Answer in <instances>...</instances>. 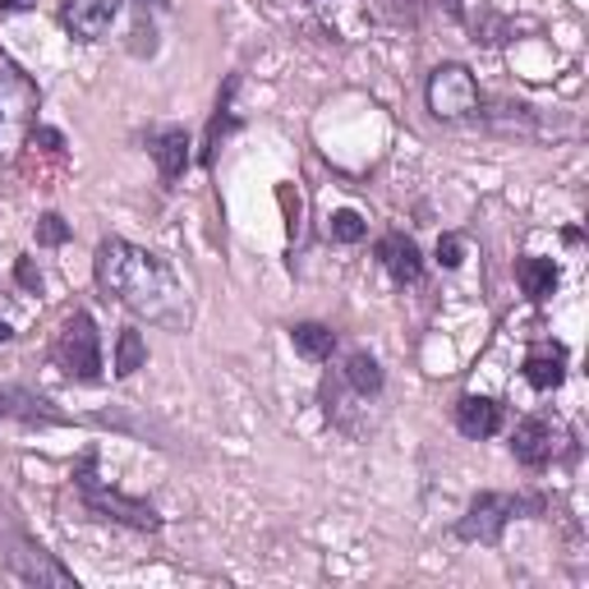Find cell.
Returning <instances> with one entry per match:
<instances>
[{
	"instance_id": "obj_1",
	"label": "cell",
	"mask_w": 589,
	"mask_h": 589,
	"mask_svg": "<svg viewBox=\"0 0 589 589\" xmlns=\"http://www.w3.org/2000/svg\"><path fill=\"white\" fill-rule=\"evenodd\" d=\"M93 277L107 300L124 304L147 323L184 327V318H189V304H184L176 272L157 254H147V249H139L130 240H101L97 259H93Z\"/></svg>"
},
{
	"instance_id": "obj_2",
	"label": "cell",
	"mask_w": 589,
	"mask_h": 589,
	"mask_svg": "<svg viewBox=\"0 0 589 589\" xmlns=\"http://www.w3.org/2000/svg\"><path fill=\"white\" fill-rule=\"evenodd\" d=\"M74 493L97 520L124 525V530H139V534H157L161 530V516L147 507V502H139V497L120 493V489H111V483L97 479V456L93 452H83V460L74 466Z\"/></svg>"
},
{
	"instance_id": "obj_3",
	"label": "cell",
	"mask_w": 589,
	"mask_h": 589,
	"mask_svg": "<svg viewBox=\"0 0 589 589\" xmlns=\"http://www.w3.org/2000/svg\"><path fill=\"white\" fill-rule=\"evenodd\" d=\"M525 512H543V502L539 497H516V493H479L470 507H466V516H460V525H456V534L466 539V543H497L502 539V530L516 520V516H525Z\"/></svg>"
},
{
	"instance_id": "obj_4",
	"label": "cell",
	"mask_w": 589,
	"mask_h": 589,
	"mask_svg": "<svg viewBox=\"0 0 589 589\" xmlns=\"http://www.w3.org/2000/svg\"><path fill=\"white\" fill-rule=\"evenodd\" d=\"M33 116H37V88L24 70L0 60V153H14L33 134Z\"/></svg>"
},
{
	"instance_id": "obj_5",
	"label": "cell",
	"mask_w": 589,
	"mask_h": 589,
	"mask_svg": "<svg viewBox=\"0 0 589 589\" xmlns=\"http://www.w3.org/2000/svg\"><path fill=\"white\" fill-rule=\"evenodd\" d=\"M56 364L65 369L74 383H97V377H101V336H97L93 313L74 309L65 318L60 341H56Z\"/></svg>"
},
{
	"instance_id": "obj_6",
	"label": "cell",
	"mask_w": 589,
	"mask_h": 589,
	"mask_svg": "<svg viewBox=\"0 0 589 589\" xmlns=\"http://www.w3.org/2000/svg\"><path fill=\"white\" fill-rule=\"evenodd\" d=\"M429 111L437 120H460L479 111V83L466 65H437L429 74Z\"/></svg>"
},
{
	"instance_id": "obj_7",
	"label": "cell",
	"mask_w": 589,
	"mask_h": 589,
	"mask_svg": "<svg viewBox=\"0 0 589 589\" xmlns=\"http://www.w3.org/2000/svg\"><path fill=\"white\" fill-rule=\"evenodd\" d=\"M116 14H120V0H65V5H60V24L79 41H101L111 33Z\"/></svg>"
},
{
	"instance_id": "obj_8",
	"label": "cell",
	"mask_w": 589,
	"mask_h": 589,
	"mask_svg": "<svg viewBox=\"0 0 589 589\" xmlns=\"http://www.w3.org/2000/svg\"><path fill=\"white\" fill-rule=\"evenodd\" d=\"M512 452H516V460L525 470H543L553 460V452H557V429L543 414L520 419L516 433H512Z\"/></svg>"
},
{
	"instance_id": "obj_9",
	"label": "cell",
	"mask_w": 589,
	"mask_h": 589,
	"mask_svg": "<svg viewBox=\"0 0 589 589\" xmlns=\"http://www.w3.org/2000/svg\"><path fill=\"white\" fill-rule=\"evenodd\" d=\"M377 259H383V267L392 272V281L401 286H414L419 277H424V259H419V244L410 236H401V230H392V236L377 240Z\"/></svg>"
},
{
	"instance_id": "obj_10",
	"label": "cell",
	"mask_w": 589,
	"mask_h": 589,
	"mask_svg": "<svg viewBox=\"0 0 589 589\" xmlns=\"http://www.w3.org/2000/svg\"><path fill=\"white\" fill-rule=\"evenodd\" d=\"M189 147H194V143H189V134L180 130V124H171V130H157L153 139H147V153H153V161H157V171H161L166 184H176L184 176Z\"/></svg>"
},
{
	"instance_id": "obj_11",
	"label": "cell",
	"mask_w": 589,
	"mask_h": 589,
	"mask_svg": "<svg viewBox=\"0 0 589 589\" xmlns=\"http://www.w3.org/2000/svg\"><path fill=\"white\" fill-rule=\"evenodd\" d=\"M456 429L466 437H493L502 429V406L489 401V396H460L456 401Z\"/></svg>"
},
{
	"instance_id": "obj_12",
	"label": "cell",
	"mask_w": 589,
	"mask_h": 589,
	"mask_svg": "<svg viewBox=\"0 0 589 589\" xmlns=\"http://www.w3.org/2000/svg\"><path fill=\"white\" fill-rule=\"evenodd\" d=\"M562 377H566V350L562 346H534L530 354H525V383H530L534 392H553L562 387Z\"/></svg>"
},
{
	"instance_id": "obj_13",
	"label": "cell",
	"mask_w": 589,
	"mask_h": 589,
	"mask_svg": "<svg viewBox=\"0 0 589 589\" xmlns=\"http://www.w3.org/2000/svg\"><path fill=\"white\" fill-rule=\"evenodd\" d=\"M14 572L24 576V580H33V585H60V589H74L79 580H74V572H65L51 553H41V549H33V543H24V553H14Z\"/></svg>"
},
{
	"instance_id": "obj_14",
	"label": "cell",
	"mask_w": 589,
	"mask_h": 589,
	"mask_svg": "<svg viewBox=\"0 0 589 589\" xmlns=\"http://www.w3.org/2000/svg\"><path fill=\"white\" fill-rule=\"evenodd\" d=\"M236 88H240V79H226V93L217 97V111H213V120H207V139H203V153H199V161L203 166H213L217 161V147H221V139L230 134V130H240V120H236Z\"/></svg>"
},
{
	"instance_id": "obj_15",
	"label": "cell",
	"mask_w": 589,
	"mask_h": 589,
	"mask_svg": "<svg viewBox=\"0 0 589 589\" xmlns=\"http://www.w3.org/2000/svg\"><path fill=\"white\" fill-rule=\"evenodd\" d=\"M516 281H520V290L530 294V300H549V294L557 290V263L539 259V254H525L516 263Z\"/></svg>"
},
{
	"instance_id": "obj_16",
	"label": "cell",
	"mask_w": 589,
	"mask_h": 589,
	"mask_svg": "<svg viewBox=\"0 0 589 589\" xmlns=\"http://www.w3.org/2000/svg\"><path fill=\"white\" fill-rule=\"evenodd\" d=\"M341 377H346V387L354 396H364V401L383 392V369H377V360H373L369 350H354L350 360H346V369H341Z\"/></svg>"
},
{
	"instance_id": "obj_17",
	"label": "cell",
	"mask_w": 589,
	"mask_h": 589,
	"mask_svg": "<svg viewBox=\"0 0 589 589\" xmlns=\"http://www.w3.org/2000/svg\"><path fill=\"white\" fill-rule=\"evenodd\" d=\"M290 341H294V350H300L304 360L323 364V360H332V350H336V332L323 327V323H294L290 327Z\"/></svg>"
},
{
	"instance_id": "obj_18",
	"label": "cell",
	"mask_w": 589,
	"mask_h": 589,
	"mask_svg": "<svg viewBox=\"0 0 589 589\" xmlns=\"http://www.w3.org/2000/svg\"><path fill=\"white\" fill-rule=\"evenodd\" d=\"M147 364V341L139 327H120L116 336V377H134Z\"/></svg>"
},
{
	"instance_id": "obj_19",
	"label": "cell",
	"mask_w": 589,
	"mask_h": 589,
	"mask_svg": "<svg viewBox=\"0 0 589 589\" xmlns=\"http://www.w3.org/2000/svg\"><path fill=\"white\" fill-rule=\"evenodd\" d=\"M327 236H332L336 244H360V240L369 236V226H364V217H360V213H350V207H341V213H332Z\"/></svg>"
},
{
	"instance_id": "obj_20",
	"label": "cell",
	"mask_w": 589,
	"mask_h": 589,
	"mask_svg": "<svg viewBox=\"0 0 589 589\" xmlns=\"http://www.w3.org/2000/svg\"><path fill=\"white\" fill-rule=\"evenodd\" d=\"M70 236H74V230H70V221L60 217V213H47V217H37V244L56 249V244H65Z\"/></svg>"
},
{
	"instance_id": "obj_21",
	"label": "cell",
	"mask_w": 589,
	"mask_h": 589,
	"mask_svg": "<svg viewBox=\"0 0 589 589\" xmlns=\"http://www.w3.org/2000/svg\"><path fill=\"white\" fill-rule=\"evenodd\" d=\"M437 263L447 272H456L460 263H466V240H460V236H442L437 240Z\"/></svg>"
},
{
	"instance_id": "obj_22",
	"label": "cell",
	"mask_w": 589,
	"mask_h": 589,
	"mask_svg": "<svg viewBox=\"0 0 589 589\" xmlns=\"http://www.w3.org/2000/svg\"><path fill=\"white\" fill-rule=\"evenodd\" d=\"M33 147H47V153H65V134H60V130H47V124H33Z\"/></svg>"
},
{
	"instance_id": "obj_23",
	"label": "cell",
	"mask_w": 589,
	"mask_h": 589,
	"mask_svg": "<svg viewBox=\"0 0 589 589\" xmlns=\"http://www.w3.org/2000/svg\"><path fill=\"white\" fill-rule=\"evenodd\" d=\"M14 277H19V286H28V290H41V272L33 267V259H19Z\"/></svg>"
},
{
	"instance_id": "obj_24",
	"label": "cell",
	"mask_w": 589,
	"mask_h": 589,
	"mask_svg": "<svg viewBox=\"0 0 589 589\" xmlns=\"http://www.w3.org/2000/svg\"><path fill=\"white\" fill-rule=\"evenodd\" d=\"M14 414V392H0V419Z\"/></svg>"
},
{
	"instance_id": "obj_25",
	"label": "cell",
	"mask_w": 589,
	"mask_h": 589,
	"mask_svg": "<svg viewBox=\"0 0 589 589\" xmlns=\"http://www.w3.org/2000/svg\"><path fill=\"white\" fill-rule=\"evenodd\" d=\"M33 0H0V10H28Z\"/></svg>"
},
{
	"instance_id": "obj_26",
	"label": "cell",
	"mask_w": 589,
	"mask_h": 589,
	"mask_svg": "<svg viewBox=\"0 0 589 589\" xmlns=\"http://www.w3.org/2000/svg\"><path fill=\"white\" fill-rule=\"evenodd\" d=\"M10 336H14V327H10L5 318H0V346H5V341H10Z\"/></svg>"
}]
</instances>
